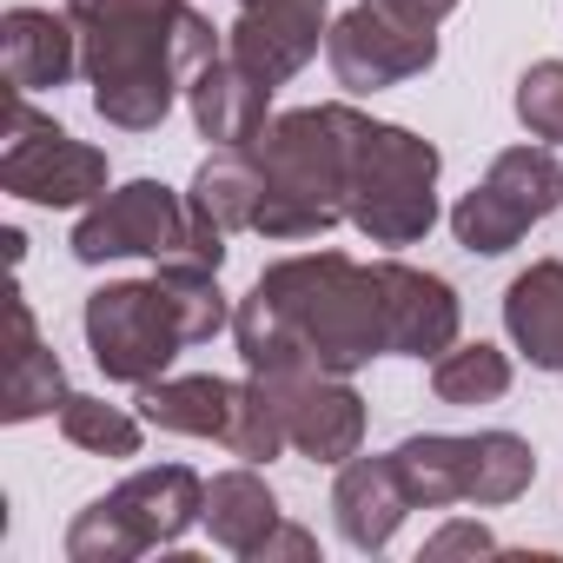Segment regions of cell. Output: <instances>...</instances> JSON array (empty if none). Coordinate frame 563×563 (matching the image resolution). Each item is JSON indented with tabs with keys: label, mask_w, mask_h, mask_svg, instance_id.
I'll use <instances>...</instances> for the list:
<instances>
[{
	"label": "cell",
	"mask_w": 563,
	"mask_h": 563,
	"mask_svg": "<svg viewBox=\"0 0 563 563\" xmlns=\"http://www.w3.org/2000/svg\"><path fill=\"white\" fill-rule=\"evenodd\" d=\"M325 67L345 93H385L438 67V27L411 21L385 0H358L352 14L332 21L325 34Z\"/></svg>",
	"instance_id": "cell-9"
},
{
	"label": "cell",
	"mask_w": 563,
	"mask_h": 563,
	"mask_svg": "<svg viewBox=\"0 0 563 563\" xmlns=\"http://www.w3.org/2000/svg\"><path fill=\"white\" fill-rule=\"evenodd\" d=\"M80 325H87V352H93L100 378L133 385V391L166 378V365L192 345L186 319H179V306L159 278H113V286L87 292Z\"/></svg>",
	"instance_id": "cell-7"
},
{
	"label": "cell",
	"mask_w": 563,
	"mask_h": 563,
	"mask_svg": "<svg viewBox=\"0 0 563 563\" xmlns=\"http://www.w3.org/2000/svg\"><path fill=\"white\" fill-rule=\"evenodd\" d=\"M332 34V8L325 0H286V8H239V21L225 27V54L265 80V87H286L292 74H306L319 60Z\"/></svg>",
	"instance_id": "cell-11"
},
{
	"label": "cell",
	"mask_w": 563,
	"mask_h": 563,
	"mask_svg": "<svg viewBox=\"0 0 563 563\" xmlns=\"http://www.w3.org/2000/svg\"><path fill=\"white\" fill-rule=\"evenodd\" d=\"M272 93H278V87L252 80L232 54H219V60H206V67L192 74L186 107H192L199 140H212V146H252V140L272 126Z\"/></svg>",
	"instance_id": "cell-15"
},
{
	"label": "cell",
	"mask_w": 563,
	"mask_h": 563,
	"mask_svg": "<svg viewBox=\"0 0 563 563\" xmlns=\"http://www.w3.org/2000/svg\"><path fill=\"white\" fill-rule=\"evenodd\" d=\"M0 74L14 93H47L80 74V27L60 8H8L0 14Z\"/></svg>",
	"instance_id": "cell-12"
},
{
	"label": "cell",
	"mask_w": 563,
	"mask_h": 563,
	"mask_svg": "<svg viewBox=\"0 0 563 563\" xmlns=\"http://www.w3.org/2000/svg\"><path fill=\"white\" fill-rule=\"evenodd\" d=\"M232 339L252 378L332 372L352 378L372 358H391V292L385 265L352 258L339 245L272 258L252 292L232 306Z\"/></svg>",
	"instance_id": "cell-1"
},
{
	"label": "cell",
	"mask_w": 563,
	"mask_h": 563,
	"mask_svg": "<svg viewBox=\"0 0 563 563\" xmlns=\"http://www.w3.org/2000/svg\"><path fill=\"white\" fill-rule=\"evenodd\" d=\"M510 107H517V120H523L530 140L563 146V60H537V67H523Z\"/></svg>",
	"instance_id": "cell-28"
},
{
	"label": "cell",
	"mask_w": 563,
	"mask_h": 563,
	"mask_svg": "<svg viewBox=\"0 0 563 563\" xmlns=\"http://www.w3.org/2000/svg\"><path fill=\"white\" fill-rule=\"evenodd\" d=\"M438 173L444 153L398 126V120H352V179H345V225H358V239L398 252L431 239L438 225Z\"/></svg>",
	"instance_id": "cell-4"
},
{
	"label": "cell",
	"mask_w": 563,
	"mask_h": 563,
	"mask_svg": "<svg viewBox=\"0 0 563 563\" xmlns=\"http://www.w3.org/2000/svg\"><path fill=\"white\" fill-rule=\"evenodd\" d=\"M385 265V292H391V358H438L457 345L464 306L457 286L438 272H418L405 258H378Z\"/></svg>",
	"instance_id": "cell-13"
},
{
	"label": "cell",
	"mask_w": 563,
	"mask_h": 563,
	"mask_svg": "<svg viewBox=\"0 0 563 563\" xmlns=\"http://www.w3.org/2000/svg\"><path fill=\"white\" fill-rule=\"evenodd\" d=\"M398 464V484L411 497V510H451L464 504V438H444V431H418L391 451Z\"/></svg>",
	"instance_id": "cell-22"
},
{
	"label": "cell",
	"mask_w": 563,
	"mask_h": 563,
	"mask_svg": "<svg viewBox=\"0 0 563 563\" xmlns=\"http://www.w3.org/2000/svg\"><path fill=\"white\" fill-rule=\"evenodd\" d=\"M484 186L523 219V225H543L556 206H563V159H556V146H504L497 159H490V173H484Z\"/></svg>",
	"instance_id": "cell-21"
},
{
	"label": "cell",
	"mask_w": 563,
	"mask_h": 563,
	"mask_svg": "<svg viewBox=\"0 0 563 563\" xmlns=\"http://www.w3.org/2000/svg\"><path fill=\"white\" fill-rule=\"evenodd\" d=\"M352 100H319L272 113V126L252 140V159L265 173L258 225L265 239L292 245V239H325L345 225V179H352Z\"/></svg>",
	"instance_id": "cell-3"
},
{
	"label": "cell",
	"mask_w": 563,
	"mask_h": 563,
	"mask_svg": "<svg viewBox=\"0 0 563 563\" xmlns=\"http://www.w3.org/2000/svg\"><path fill=\"white\" fill-rule=\"evenodd\" d=\"M258 199H265V173H258L252 146H212V159L186 186V212L206 232H252L258 225Z\"/></svg>",
	"instance_id": "cell-17"
},
{
	"label": "cell",
	"mask_w": 563,
	"mask_h": 563,
	"mask_svg": "<svg viewBox=\"0 0 563 563\" xmlns=\"http://www.w3.org/2000/svg\"><path fill=\"white\" fill-rule=\"evenodd\" d=\"M278 405V424H286V444L299 457L319 464H345L365 451V398L352 391V378L332 372H292V378H258Z\"/></svg>",
	"instance_id": "cell-10"
},
{
	"label": "cell",
	"mask_w": 563,
	"mask_h": 563,
	"mask_svg": "<svg viewBox=\"0 0 563 563\" xmlns=\"http://www.w3.org/2000/svg\"><path fill=\"white\" fill-rule=\"evenodd\" d=\"M523 232H530V225H523V219H517L490 186H484V179L451 206V239H457L464 252H477V258H504Z\"/></svg>",
	"instance_id": "cell-27"
},
{
	"label": "cell",
	"mask_w": 563,
	"mask_h": 563,
	"mask_svg": "<svg viewBox=\"0 0 563 563\" xmlns=\"http://www.w3.org/2000/svg\"><path fill=\"white\" fill-rule=\"evenodd\" d=\"M278 517H286V510H278L272 484L258 477V464H232V471H219L206 484V530H212V543L225 556L252 563V550L278 530Z\"/></svg>",
	"instance_id": "cell-19"
},
{
	"label": "cell",
	"mask_w": 563,
	"mask_h": 563,
	"mask_svg": "<svg viewBox=\"0 0 563 563\" xmlns=\"http://www.w3.org/2000/svg\"><path fill=\"white\" fill-rule=\"evenodd\" d=\"M0 192H14L27 206H47V212L93 206L107 192V153L74 140L60 120L34 113V93H14L8 146H0Z\"/></svg>",
	"instance_id": "cell-8"
},
{
	"label": "cell",
	"mask_w": 563,
	"mask_h": 563,
	"mask_svg": "<svg viewBox=\"0 0 563 563\" xmlns=\"http://www.w3.org/2000/svg\"><path fill=\"white\" fill-rule=\"evenodd\" d=\"M80 27V74L93 113L120 133H153L192 74L225 54L219 27L192 0H60Z\"/></svg>",
	"instance_id": "cell-2"
},
{
	"label": "cell",
	"mask_w": 563,
	"mask_h": 563,
	"mask_svg": "<svg viewBox=\"0 0 563 563\" xmlns=\"http://www.w3.org/2000/svg\"><path fill=\"white\" fill-rule=\"evenodd\" d=\"M385 8H398V14H411V21H444V14H457V0H385Z\"/></svg>",
	"instance_id": "cell-31"
},
{
	"label": "cell",
	"mask_w": 563,
	"mask_h": 563,
	"mask_svg": "<svg viewBox=\"0 0 563 563\" xmlns=\"http://www.w3.org/2000/svg\"><path fill=\"white\" fill-rule=\"evenodd\" d=\"M140 418L153 431H173V438H212L225 444L239 464H272L286 444V424H278V405L272 391L245 372L239 378H219V372H186V378H153L140 385Z\"/></svg>",
	"instance_id": "cell-6"
},
{
	"label": "cell",
	"mask_w": 563,
	"mask_h": 563,
	"mask_svg": "<svg viewBox=\"0 0 563 563\" xmlns=\"http://www.w3.org/2000/svg\"><path fill=\"white\" fill-rule=\"evenodd\" d=\"M113 497L133 510V523L146 530L153 550H159V543H179L192 523H206V477H199L192 464H146V471H133Z\"/></svg>",
	"instance_id": "cell-18"
},
{
	"label": "cell",
	"mask_w": 563,
	"mask_h": 563,
	"mask_svg": "<svg viewBox=\"0 0 563 563\" xmlns=\"http://www.w3.org/2000/svg\"><path fill=\"white\" fill-rule=\"evenodd\" d=\"M504 332L537 372H563V258H537L504 286Z\"/></svg>",
	"instance_id": "cell-16"
},
{
	"label": "cell",
	"mask_w": 563,
	"mask_h": 563,
	"mask_svg": "<svg viewBox=\"0 0 563 563\" xmlns=\"http://www.w3.org/2000/svg\"><path fill=\"white\" fill-rule=\"evenodd\" d=\"M510 391V352H497V345H484V339H457L451 352H438L431 358V398L438 405H457V411H471V405H497Z\"/></svg>",
	"instance_id": "cell-23"
},
{
	"label": "cell",
	"mask_w": 563,
	"mask_h": 563,
	"mask_svg": "<svg viewBox=\"0 0 563 563\" xmlns=\"http://www.w3.org/2000/svg\"><path fill=\"white\" fill-rule=\"evenodd\" d=\"M74 258L80 265H107V258H153V265H225V245H212L192 212L186 192L159 186V179H126L107 186L93 206H80L74 219Z\"/></svg>",
	"instance_id": "cell-5"
},
{
	"label": "cell",
	"mask_w": 563,
	"mask_h": 563,
	"mask_svg": "<svg viewBox=\"0 0 563 563\" xmlns=\"http://www.w3.org/2000/svg\"><path fill=\"white\" fill-rule=\"evenodd\" d=\"M490 550H497V537H490L484 523H444V530L424 543L431 563H444V556H490Z\"/></svg>",
	"instance_id": "cell-30"
},
{
	"label": "cell",
	"mask_w": 563,
	"mask_h": 563,
	"mask_svg": "<svg viewBox=\"0 0 563 563\" xmlns=\"http://www.w3.org/2000/svg\"><path fill=\"white\" fill-rule=\"evenodd\" d=\"M74 391H67V365L34 339V345H14L8 358V405H0V418L8 424H34L47 411H60Z\"/></svg>",
	"instance_id": "cell-26"
},
{
	"label": "cell",
	"mask_w": 563,
	"mask_h": 563,
	"mask_svg": "<svg viewBox=\"0 0 563 563\" xmlns=\"http://www.w3.org/2000/svg\"><path fill=\"white\" fill-rule=\"evenodd\" d=\"M312 556H319V537L306 523H286V517H278V530L252 550V563H312Z\"/></svg>",
	"instance_id": "cell-29"
},
{
	"label": "cell",
	"mask_w": 563,
	"mask_h": 563,
	"mask_svg": "<svg viewBox=\"0 0 563 563\" xmlns=\"http://www.w3.org/2000/svg\"><path fill=\"white\" fill-rule=\"evenodd\" d=\"M239 8H286V0H239Z\"/></svg>",
	"instance_id": "cell-32"
},
{
	"label": "cell",
	"mask_w": 563,
	"mask_h": 563,
	"mask_svg": "<svg viewBox=\"0 0 563 563\" xmlns=\"http://www.w3.org/2000/svg\"><path fill=\"white\" fill-rule=\"evenodd\" d=\"M530 484H537L530 438H517V431H471L464 438V504L497 510V504H517Z\"/></svg>",
	"instance_id": "cell-20"
},
{
	"label": "cell",
	"mask_w": 563,
	"mask_h": 563,
	"mask_svg": "<svg viewBox=\"0 0 563 563\" xmlns=\"http://www.w3.org/2000/svg\"><path fill=\"white\" fill-rule=\"evenodd\" d=\"M153 543H146V530L133 523V510L107 490V497H93L74 523H67V563H133V556H146Z\"/></svg>",
	"instance_id": "cell-24"
},
{
	"label": "cell",
	"mask_w": 563,
	"mask_h": 563,
	"mask_svg": "<svg viewBox=\"0 0 563 563\" xmlns=\"http://www.w3.org/2000/svg\"><path fill=\"white\" fill-rule=\"evenodd\" d=\"M332 517H339V537H345L352 550H365V556H378V550L398 537V523L411 517V497H405V484H398L391 451H385V457H365V451H358V457L339 464Z\"/></svg>",
	"instance_id": "cell-14"
},
{
	"label": "cell",
	"mask_w": 563,
	"mask_h": 563,
	"mask_svg": "<svg viewBox=\"0 0 563 563\" xmlns=\"http://www.w3.org/2000/svg\"><path fill=\"white\" fill-rule=\"evenodd\" d=\"M60 438L74 451H93V457H140L146 418H133V411H120V405H107L93 391H74L60 405Z\"/></svg>",
	"instance_id": "cell-25"
}]
</instances>
